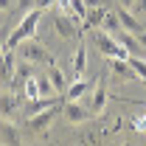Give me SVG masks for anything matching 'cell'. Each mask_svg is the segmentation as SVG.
<instances>
[{"instance_id":"4316f807","label":"cell","mask_w":146,"mask_h":146,"mask_svg":"<svg viewBox=\"0 0 146 146\" xmlns=\"http://www.w3.org/2000/svg\"><path fill=\"white\" fill-rule=\"evenodd\" d=\"M54 3H56V0H34V6H36V9H42V11H45V9H51Z\"/></svg>"},{"instance_id":"2e32d148","label":"cell","mask_w":146,"mask_h":146,"mask_svg":"<svg viewBox=\"0 0 146 146\" xmlns=\"http://www.w3.org/2000/svg\"><path fill=\"white\" fill-rule=\"evenodd\" d=\"M73 79H79V76H84L87 73V48H84V42L79 39V51H76V56H73Z\"/></svg>"},{"instance_id":"7a4b0ae2","label":"cell","mask_w":146,"mask_h":146,"mask_svg":"<svg viewBox=\"0 0 146 146\" xmlns=\"http://www.w3.org/2000/svg\"><path fill=\"white\" fill-rule=\"evenodd\" d=\"M90 39H93V45L98 48V54L107 56V59H112V56L127 59V56H129V51L124 48V45H118V39L110 34V31H104V28H93V31H90Z\"/></svg>"},{"instance_id":"ffe728a7","label":"cell","mask_w":146,"mask_h":146,"mask_svg":"<svg viewBox=\"0 0 146 146\" xmlns=\"http://www.w3.org/2000/svg\"><path fill=\"white\" fill-rule=\"evenodd\" d=\"M36 84H39V96H59L54 82L48 79V73H36Z\"/></svg>"},{"instance_id":"cb8c5ba5","label":"cell","mask_w":146,"mask_h":146,"mask_svg":"<svg viewBox=\"0 0 146 146\" xmlns=\"http://www.w3.org/2000/svg\"><path fill=\"white\" fill-rule=\"evenodd\" d=\"M132 129H135V132H146V115L132 118Z\"/></svg>"},{"instance_id":"7402d4cb","label":"cell","mask_w":146,"mask_h":146,"mask_svg":"<svg viewBox=\"0 0 146 146\" xmlns=\"http://www.w3.org/2000/svg\"><path fill=\"white\" fill-rule=\"evenodd\" d=\"M129 65H132V70L138 73V79H141V82H146V59H143V56L129 54Z\"/></svg>"},{"instance_id":"7c38bea8","label":"cell","mask_w":146,"mask_h":146,"mask_svg":"<svg viewBox=\"0 0 146 146\" xmlns=\"http://www.w3.org/2000/svg\"><path fill=\"white\" fill-rule=\"evenodd\" d=\"M112 36L118 39V45H124V48H127L129 54H135V56H143V45L138 42V36H135V34H129V31H124V28H121V31H115Z\"/></svg>"},{"instance_id":"484cf974","label":"cell","mask_w":146,"mask_h":146,"mask_svg":"<svg viewBox=\"0 0 146 146\" xmlns=\"http://www.w3.org/2000/svg\"><path fill=\"white\" fill-rule=\"evenodd\" d=\"M129 9H132L135 14H146V0H135V3H132Z\"/></svg>"},{"instance_id":"5b68a950","label":"cell","mask_w":146,"mask_h":146,"mask_svg":"<svg viewBox=\"0 0 146 146\" xmlns=\"http://www.w3.org/2000/svg\"><path fill=\"white\" fill-rule=\"evenodd\" d=\"M62 115H65V121L73 124V127L87 124V121L93 118L90 107H84V104H79V101H68V98H65V104H62Z\"/></svg>"},{"instance_id":"ba28073f","label":"cell","mask_w":146,"mask_h":146,"mask_svg":"<svg viewBox=\"0 0 146 146\" xmlns=\"http://www.w3.org/2000/svg\"><path fill=\"white\" fill-rule=\"evenodd\" d=\"M14 70H17V62H14L11 48H3V54H0V82H3V84H11Z\"/></svg>"},{"instance_id":"44dd1931","label":"cell","mask_w":146,"mask_h":146,"mask_svg":"<svg viewBox=\"0 0 146 146\" xmlns=\"http://www.w3.org/2000/svg\"><path fill=\"white\" fill-rule=\"evenodd\" d=\"M101 28L104 31H110V34H115V31H121V20H118V11H110L104 14V23H101Z\"/></svg>"},{"instance_id":"f546056e","label":"cell","mask_w":146,"mask_h":146,"mask_svg":"<svg viewBox=\"0 0 146 146\" xmlns=\"http://www.w3.org/2000/svg\"><path fill=\"white\" fill-rule=\"evenodd\" d=\"M135 36H138V42L143 45V51H146V31H141V34H135Z\"/></svg>"},{"instance_id":"603a6c76","label":"cell","mask_w":146,"mask_h":146,"mask_svg":"<svg viewBox=\"0 0 146 146\" xmlns=\"http://www.w3.org/2000/svg\"><path fill=\"white\" fill-rule=\"evenodd\" d=\"M70 14L79 23H84V17H87V3L84 0H70Z\"/></svg>"},{"instance_id":"5bb4252c","label":"cell","mask_w":146,"mask_h":146,"mask_svg":"<svg viewBox=\"0 0 146 146\" xmlns=\"http://www.w3.org/2000/svg\"><path fill=\"white\" fill-rule=\"evenodd\" d=\"M107 101H110V93H107V87H104V84H98V87H96V90L90 93V112H93V115L104 112Z\"/></svg>"},{"instance_id":"f1b7e54d","label":"cell","mask_w":146,"mask_h":146,"mask_svg":"<svg viewBox=\"0 0 146 146\" xmlns=\"http://www.w3.org/2000/svg\"><path fill=\"white\" fill-rule=\"evenodd\" d=\"M87 3V9H96V6H107L110 0H84Z\"/></svg>"},{"instance_id":"52a82bcc","label":"cell","mask_w":146,"mask_h":146,"mask_svg":"<svg viewBox=\"0 0 146 146\" xmlns=\"http://www.w3.org/2000/svg\"><path fill=\"white\" fill-rule=\"evenodd\" d=\"M107 70L112 73V79H121V82H135V79H138V73L132 70V65H129V56H127V59L112 56L110 65H107Z\"/></svg>"},{"instance_id":"277c9868","label":"cell","mask_w":146,"mask_h":146,"mask_svg":"<svg viewBox=\"0 0 146 146\" xmlns=\"http://www.w3.org/2000/svg\"><path fill=\"white\" fill-rule=\"evenodd\" d=\"M62 104H65V101H62ZM62 104H54V107L42 110V112H36V115H25V129L34 132V135H45L48 127L56 121V115H62Z\"/></svg>"},{"instance_id":"d4e9b609","label":"cell","mask_w":146,"mask_h":146,"mask_svg":"<svg viewBox=\"0 0 146 146\" xmlns=\"http://www.w3.org/2000/svg\"><path fill=\"white\" fill-rule=\"evenodd\" d=\"M14 9H17V11H31V9H34V0H17Z\"/></svg>"},{"instance_id":"e0dca14e","label":"cell","mask_w":146,"mask_h":146,"mask_svg":"<svg viewBox=\"0 0 146 146\" xmlns=\"http://www.w3.org/2000/svg\"><path fill=\"white\" fill-rule=\"evenodd\" d=\"M0 143H23V138H20V129L14 124H0Z\"/></svg>"},{"instance_id":"8fae6325","label":"cell","mask_w":146,"mask_h":146,"mask_svg":"<svg viewBox=\"0 0 146 146\" xmlns=\"http://www.w3.org/2000/svg\"><path fill=\"white\" fill-rule=\"evenodd\" d=\"M20 101H23V96H14V93H0V118H3V121H9V118L17 112Z\"/></svg>"},{"instance_id":"d6986e66","label":"cell","mask_w":146,"mask_h":146,"mask_svg":"<svg viewBox=\"0 0 146 146\" xmlns=\"http://www.w3.org/2000/svg\"><path fill=\"white\" fill-rule=\"evenodd\" d=\"M23 98H28V101H31V98H42V96H39V84H36V73L31 79L23 82Z\"/></svg>"},{"instance_id":"4fadbf2b","label":"cell","mask_w":146,"mask_h":146,"mask_svg":"<svg viewBox=\"0 0 146 146\" xmlns=\"http://www.w3.org/2000/svg\"><path fill=\"white\" fill-rule=\"evenodd\" d=\"M104 14H107V6H96V9H87V17H84V23H82V31L101 28V23H104Z\"/></svg>"},{"instance_id":"9c48e42d","label":"cell","mask_w":146,"mask_h":146,"mask_svg":"<svg viewBox=\"0 0 146 146\" xmlns=\"http://www.w3.org/2000/svg\"><path fill=\"white\" fill-rule=\"evenodd\" d=\"M115 11H118V20H121V28H124V31H129V34H141V31H143V25L138 23V17H135V11H132V9L118 6Z\"/></svg>"},{"instance_id":"ac0fdd59","label":"cell","mask_w":146,"mask_h":146,"mask_svg":"<svg viewBox=\"0 0 146 146\" xmlns=\"http://www.w3.org/2000/svg\"><path fill=\"white\" fill-rule=\"evenodd\" d=\"M45 73H48V79L54 82L56 93H65V90H68V82H65V73H62L59 68H56V62H54V65H48V68H45Z\"/></svg>"},{"instance_id":"8992f818","label":"cell","mask_w":146,"mask_h":146,"mask_svg":"<svg viewBox=\"0 0 146 146\" xmlns=\"http://www.w3.org/2000/svg\"><path fill=\"white\" fill-rule=\"evenodd\" d=\"M54 31L62 39H76V34L82 31V23L73 14H54Z\"/></svg>"},{"instance_id":"30bf717a","label":"cell","mask_w":146,"mask_h":146,"mask_svg":"<svg viewBox=\"0 0 146 146\" xmlns=\"http://www.w3.org/2000/svg\"><path fill=\"white\" fill-rule=\"evenodd\" d=\"M90 90H93V82H90V79H84V76H79L73 84H68V90H65V98H68V101H79L82 96H87Z\"/></svg>"},{"instance_id":"4dcf8cb0","label":"cell","mask_w":146,"mask_h":146,"mask_svg":"<svg viewBox=\"0 0 146 146\" xmlns=\"http://www.w3.org/2000/svg\"><path fill=\"white\" fill-rule=\"evenodd\" d=\"M132 3H135V0H118V6H127V9L132 6Z\"/></svg>"},{"instance_id":"3957f363","label":"cell","mask_w":146,"mask_h":146,"mask_svg":"<svg viewBox=\"0 0 146 146\" xmlns=\"http://www.w3.org/2000/svg\"><path fill=\"white\" fill-rule=\"evenodd\" d=\"M20 51V59H28V62H34L36 68H48V65H54V56H51V51L45 48V45H39L36 39H23L17 45Z\"/></svg>"},{"instance_id":"83f0119b","label":"cell","mask_w":146,"mask_h":146,"mask_svg":"<svg viewBox=\"0 0 146 146\" xmlns=\"http://www.w3.org/2000/svg\"><path fill=\"white\" fill-rule=\"evenodd\" d=\"M17 0H0V11H11Z\"/></svg>"},{"instance_id":"9a60e30c","label":"cell","mask_w":146,"mask_h":146,"mask_svg":"<svg viewBox=\"0 0 146 146\" xmlns=\"http://www.w3.org/2000/svg\"><path fill=\"white\" fill-rule=\"evenodd\" d=\"M34 73H36V65H34V62H28V59H23V62H17V70H14L11 84H14V87H23V82L31 79Z\"/></svg>"},{"instance_id":"6da1fadb","label":"cell","mask_w":146,"mask_h":146,"mask_svg":"<svg viewBox=\"0 0 146 146\" xmlns=\"http://www.w3.org/2000/svg\"><path fill=\"white\" fill-rule=\"evenodd\" d=\"M39 20H42V9H31V11H25V17L20 20L17 25L11 28V34L3 39V48H17L23 39H28V36L36 34V25H39Z\"/></svg>"}]
</instances>
